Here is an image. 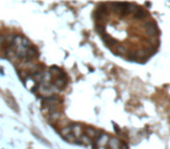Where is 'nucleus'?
Wrapping results in <instances>:
<instances>
[{"instance_id":"obj_9","label":"nucleus","mask_w":170,"mask_h":149,"mask_svg":"<svg viewBox=\"0 0 170 149\" xmlns=\"http://www.w3.org/2000/svg\"><path fill=\"white\" fill-rule=\"evenodd\" d=\"M103 41H104V43H105L108 48H112L113 46L116 44V41L113 39V37H111L110 35H103Z\"/></svg>"},{"instance_id":"obj_12","label":"nucleus","mask_w":170,"mask_h":149,"mask_svg":"<svg viewBox=\"0 0 170 149\" xmlns=\"http://www.w3.org/2000/svg\"><path fill=\"white\" fill-rule=\"evenodd\" d=\"M60 118H61V113H60V112H55V113H53V114H49V117H48V119H49L50 122H56V121L60 120Z\"/></svg>"},{"instance_id":"obj_19","label":"nucleus","mask_w":170,"mask_h":149,"mask_svg":"<svg viewBox=\"0 0 170 149\" xmlns=\"http://www.w3.org/2000/svg\"><path fill=\"white\" fill-rule=\"evenodd\" d=\"M120 149H128V146L125 143V142H121V146H120Z\"/></svg>"},{"instance_id":"obj_18","label":"nucleus","mask_w":170,"mask_h":149,"mask_svg":"<svg viewBox=\"0 0 170 149\" xmlns=\"http://www.w3.org/2000/svg\"><path fill=\"white\" fill-rule=\"evenodd\" d=\"M6 44V36L5 35H0V46Z\"/></svg>"},{"instance_id":"obj_13","label":"nucleus","mask_w":170,"mask_h":149,"mask_svg":"<svg viewBox=\"0 0 170 149\" xmlns=\"http://www.w3.org/2000/svg\"><path fill=\"white\" fill-rule=\"evenodd\" d=\"M105 26L104 25H100V23H98L97 26H96V32L99 34V35H101V36H103V35H105Z\"/></svg>"},{"instance_id":"obj_14","label":"nucleus","mask_w":170,"mask_h":149,"mask_svg":"<svg viewBox=\"0 0 170 149\" xmlns=\"http://www.w3.org/2000/svg\"><path fill=\"white\" fill-rule=\"evenodd\" d=\"M115 54H118V55H126L127 54V50L122 46H116L115 47Z\"/></svg>"},{"instance_id":"obj_11","label":"nucleus","mask_w":170,"mask_h":149,"mask_svg":"<svg viewBox=\"0 0 170 149\" xmlns=\"http://www.w3.org/2000/svg\"><path fill=\"white\" fill-rule=\"evenodd\" d=\"M60 134H61L63 138L66 136V135H69V134H71V126H70V125H68V126L62 127L61 130H60Z\"/></svg>"},{"instance_id":"obj_8","label":"nucleus","mask_w":170,"mask_h":149,"mask_svg":"<svg viewBox=\"0 0 170 149\" xmlns=\"http://www.w3.org/2000/svg\"><path fill=\"white\" fill-rule=\"evenodd\" d=\"M54 86L57 90H62L66 86V78H56L54 81Z\"/></svg>"},{"instance_id":"obj_17","label":"nucleus","mask_w":170,"mask_h":149,"mask_svg":"<svg viewBox=\"0 0 170 149\" xmlns=\"http://www.w3.org/2000/svg\"><path fill=\"white\" fill-rule=\"evenodd\" d=\"M20 78H21L22 81H26V79L28 78V73H27L26 71H20Z\"/></svg>"},{"instance_id":"obj_2","label":"nucleus","mask_w":170,"mask_h":149,"mask_svg":"<svg viewBox=\"0 0 170 149\" xmlns=\"http://www.w3.org/2000/svg\"><path fill=\"white\" fill-rule=\"evenodd\" d=\"M37 55H39V52H37L36 48L33 47V46H30V47H28V49H27V51H26V56H25L23 60L27 61V62H30V61H33V60L37 58Z\"/></svg>"},{"instance_id":"obj_20","label":"nucleus","mask_w":170,"mask_h":149,"mask_svg":"<svg viewBox=\"0 0 170 149\" xmlns=\"http://www.w3.org/2000/svg\"><path fill=\"white\" fill-rule=\"evenodd\" d=\"M113 127H114V129H115V132H116V133H120V129H119V127H118V125H115V123H113Z\"/></svg>"},{"instance_id":"obj_5","label":"nucleus","mask_w":170,"mask_h":149,"mask_svg":"<svg viewBox=\"0 0 170 149\" xmlns=\"http://www.w3.org/2000/svg\"><path fill=\"white\" fill-rule=\"evenodd\" d=\"M120 146H121V142H120V140H119V139H116V138L108 139L107 149H120Z\"/></svg>"},{"instance_id":"obj_16","label":"nucleus","mask_w":170,"mask_h":149,"mask_svg":"<svg viewBox=\"0 0 170 149\" xmlns=\"http://www.w3.org/2000/svg\"><path fill=\"white\" fill-rule=\"evenodd\" d=\"M61 71H62V70H61L58 66H56V65H53L52 68H50V73H56V74H58Z\"/></svg>"},{"instance_id":"obj_1","label":"nucleus","mask_w":170,"mask_h":149,"mask_svg":"<svg viewBox=\"0 0 170 149\" xmlns=\"http://www.w3.org/2000/svg\"><path fill=\"white\" fill-rule=\"evenodd\" d=\"M143 28H145V32L146 34L149 36V37H153L154 39L155 36L159 35V28L155 23V21H148L143 25Z\"/></svg>"},{"instance_id":"obj_6","label":"nucleus","mask_w":170,"mask_h":149,"mask_svg":"<svg viewBox=\"0 0 170 149\" xmlns=\"http://www.w3.org/2000/svg\"><path fill=\"white\" fill-rule=\"evenodd\" d=\"M133 15H134L135 20H143L145 17L148 16V12H147L146 9H143V8H138Z\"/></svg>"},{"instance_id":"obj_7","label":"nucleus","mask_w":170,"mask_h":149,"mask_svg":"<svg viewBox=\"0 0 170 149\" xmlns=\"http://www.w3.org/2000/svg\"><path fill=\"white\" fill-rule=\"evenodd\" d=\"M93 142H96L97 146H99V147H104V146H106V143L108 142V136H107V134L103 133V134L100 135V138L93 140Z\"/></svg>"},{"instance_id":"obj_3","label":"nucleus","mask_w":170,"mask_h":149,"mask_svg":"<svg viewBox=\"0 0 170 149\" xmlns=\"http://www.w3.org/2000/svg\"><path fill=\"white\" fill-rule=\"evenodd\" d=\"M60 103V97L53 95L50 97H47V98H43L42 99V106L43 107H47V106H54V105H58Z\"/></svg>"},{"instance_id":"obj_4","label":"nucleus","mask_w":170,"mask_h":149,"mask_svg":"<svg viewBox=\"0 0 170 149\" xmlns=\"http://www.w3.org/2000/svg\"><path fill=\"white\" fill-rule=\"evenodd\" d=\"M71 126V134L75 136V138H80L83 135V130H82V126L76 123V122H71L70 123Z\"/></svg>"},{"instance_id":"obj_15","label":"nucleus","mask_w":170,"mask_h":149,"mask_svg":"<svg viewBox=\"0 0 170 149\" xmlns=\"http://www.w3.org/2000/svg\"><path fill=\"white\" fill-rule=\"evenodd\" d=\"M50 81H52V73L43 72V82L42 83H50Z\"/></svg>"},{"instance_id":"obj_10","label":"nucleus","mask_w":170,"mask_h":149,"mask_svg":"<svg viewBox=\"0 0 170 149\" xmlns=\"http://www.w3.org/2000/svg\"><path fill=\"white\" fill-rule=\"evenodd\" d=\"M77 143H78V144H84V146H89V144H92V140H91L86 134H83V135L78 139Z\"/></svg>"}]
</instances>
